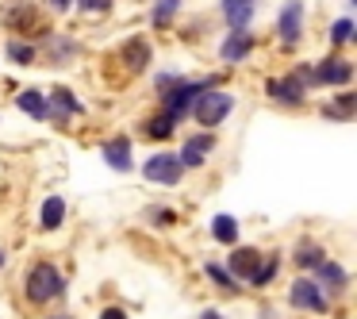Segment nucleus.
<instances>
[{
    "label": "nucleus",
    "mask_w": 357,
    "mask_h": 319,
    "mask_svg": "<svg viewBox=\"0 0 357 319\" xmlns=\"http://www.w3.org/2000/svg\"><path fill=\"white\" fill-rule=\"evenodd\" d=\"M204 273H208V277L215 281L219 288H234V292H238V277H234V273L227 269L223 262H204Z\"/></svg>",
    "instance_id": "25"
},
{
    "label": "nucleus",
    "mask_w": 357,
    "mask_h": 319,
    "mask_svg": "<svg viewBox=\"0 0 357 319\" xmlns=\"http://www.w3.org/2000/svg\"><path fill=\"white\" fill-rule=\"evenodd\" d=\"M315 273H319V288H323L326 296H331V292H342V288L349 285V273L342 269L338 262H331V258H323V262L315 265Z\"/></svg>",
    "instance_id": "13"
},
{
    "label": "nucleus",
    "mask_w": 357,
    "mask_h": 319,
    "mask_svg": "<svg viewBox=\"0 0 357 319\" xmlns=\"http://www.w3.org/2000/svg\"><path fill=\"white\" fill-rule=\"evenodd\" d=\"M200 319H223V316H219V311H204Z\"/></svg>",
    "instance_id": "34"
},
{
    "label": "nucleus",
    "mask_w": 357,
    "mask_h": 319,
    "mask_svg": "<svg viewBox=\"0 0 357 319\" xmlns=\"http://www.w3.org/2000/svg\"><path fill=\"white\" fill-rule=\"evenodd\" d=\"M0 269H4V250H0Z\"/></svg>",
    "instance_id": "35"
},
{
    "label": "nucleus",
    "mask_w": 357,
    "mask_h": 319,
    "mask_svg": "<svg viewBox=\"0 0 357 319\" xmlns=\"http://www.w3.org/2000/svg\"><path fill=\"white\" fill-rule=\"evenodd\" d=\"M211 239L223 242V246H234V242H238V219L227 216V212H219V216L211 219Z\"/></svg>",
    "instance_id": "19"
},
{
    "label": "nucleus",
    "mask_w": 357,
    "mask_h": 319,
    "mask_svg": "<svg viewBox=\"0 0 357 319\" xmlns=\"http://www.w3.org/2000/svg\"><path fill=\"white\" fill-rule=\"evenodd\" d=\"M181 4H185V0H158V4H154V24L158 27H169L173 16L181 12Z\"/></svg>",
    "instance_id": "28"
},
{
    "label": "nucleus",
    "mask_w": 357,
    "mask_h": 319,
    "mask_svg": "<svg viewBox=\"0 0 357 319\" xmlns=\"http://www.w3.org/2000/svg\"><path fill=\"white\" fill-rule=\"evenodd\" d=\"M303 81H307V89L311 85H326V89H338V85H349L354 81V66L346 62V58H338V54H331L326 62H319V66H303Z\"/></svg>",
    "instance_id": "3"
},
{
    "label": "nucleus",
    "mask_w": 357,
    "mask_h": 319,
    "mask_svg": "<svg viewBox=\"0 0 357 319\" xmlns=\"http://www.w3.org/2000/svg\"><path fill=\"white\" fill-rule=\"evenodd\" d=\"M250 50H254V35H250L246 27H231V35H227L223 47H219V58H223V62H246Z\"/></svg>",
    "instance_id": "11"
},
{
    "label": "nucleus",
    "mask_w": 357,
    "mask_h": 319,
    "mask_svg": "<svg viewBox=\"0 0 357 319\" xmlns=\"http://www.w3.org/2000/svg\"><path fill=\"white\" fill-rule=\"evenodd\" d=\"M349 39H354V20H338V24H334L331 27V43H334V47H346V43Z\"/></svg>",
    "instance_id": "29"
},
{
    "label": "nucleus",
    "mask_w": 357,
    "mask_h": 319,
    "mask_svg": "<svg viewBox=\"0 0 357 319\" xmlns=\"http://www.w3.org/2000/svg\"><path fill=\"white\" fill-rule=\"evenodd\" d=\"M81 112H85V104H81L66 85L50 89V96H47V119L50 116H54V119H73V116H81Z\"/></svg>",
    "instance_id": "10"
},
{
    "label": "nucleus",
    "mask_w": 357,
    "mask_h": 319,
    "mask_svg": "<svg viewBox=\"0 0 357 319\" xmlns=\"http://www.w3.org/2000/svg\"><path fill=\"white\" fill-rule=\"evenodd\" d=\"M215 150V135L211 131H200V135H192V139H185V147H181V165L185 170H200L204 162H208V154Z\"/></svg>",
    "instance_id": "9"
},
{
    "label": "nucleus",
    "mask_w": 357,
    "mask_h": 319,
    "mask_svg": "<svg viewBox=\"0 0 357 319\" xmlns=\"http://www.w3.org/2000/svg\"><path fill=\"white\" fill-rule=\"evenodd\" d=\"M257 258H261V250H257V246H238V242H234V246H231V258H227V269H231L238 281H246L250 269L257 265Z\"/></svg>",
    "instance_id": "14"
},
{
    "label": "nucleus",
    "mask_w": 357,
    "mask_h": 319,
    "mask_svg": "<svg viewBox=\"0 0 357 319\" xmlns=\"http://www.w3.org/2000/svg\"><path fill=\"white\" fill-rule=\"evenodd\" d=\"M219 77H204V81H177V85H169L165 89V108L162 112H169L173 119H185L188 112H192V101H196V93H200V89H208V85H215Z\"/></svg>",
    "instance_id": "5"
},
{
    "label": "nucleus",
    "mask_w": 357,
    "mask_h": 319,
    "mask_svg": "<svg viewBox=\"0 0 357 319\" xmlns=\"http://www.w3.org/2000/svg\"><path fill=\"white\" fill-rule=\"evenodd\" d=\"M150 58H154V47H150L146 39H131V43L123 47V62H127V70H131V73L146 70Z\"/></svg>",
    "instance_id": "17"
},
{
    "label": "nucleus",
    "mask_w": 357,
    "mask_h": 319,
    "mask_svg": "<svg viewBox=\"0 0 357 319\" xmlns=\"http://www.w3.org/2000/svg\"><path fill=\"white\" fill-rule=\"evenodd\" d=\"M100 154H104V162L112 165V170H119V173H131L135 170V162H131V139H108L100 147Z\"/></svg>",
    "instance_id": "12"
},
{
    "label": "nucleus",
    "mask_w": 357,
    "mask_h": 319,
    "mask_svg": "<svg viewBox=\"0 0 357 319\" xmlns=\"http://www.w3.org/2000/svg\"><path fill=\"white\" fill-rule=\"evenodd\" d=\"M4 24H8L12 31H35V27H39V12H35L27 0H20V4H12V8L4 12Z\"/></svg>",
    "instance_id": "15"
},
{
    "label": "nucleus",
    "mask_w": 357,
    "mask_h": 319,
    "mask_svg": "<svg viewBox=\"0 0 357 319\" xmlns=\"http://www.w3.org/2000/svg\"><path fill=\"white\" fill-rule=\"evenodd\" d=\"M81 12H108L112 8V0H77Z\"/></svg>",
    "instance_id": "30"
},
{
    "label": "nucleus",
    "mask_w": 357,
    "mask_h": 319,
    "mask_svg": "<svg viewBox=\"0 0 357 319\" xmlns=\"http://www.w3.org/2000/svg\"><path fill=\"white\" fill-rule=\"evenodd\" d=\"M35 58H39V54H35V47H31V43H24V39H12V43H8V62L31 66Z\"/></svg>",
    "instance_id": "27"
},
{
    "label": "nucleus",
    "mask_w": 357,
    "mask_h": 319,
    "mask_svg": "<svg viewBox=\"0 0 357 319\" xmlns=\"http://www.w3.org/2000/svg\"><path fill=\"white\" fill-rule=\"evenodd\" d=\"M234 112V96L231 93H219V89H200V93H196V101H192V112H188V116H196V124L200 127H219L223 124L227 116H231Z\"/></svg>",
    "instance_id": "2"
},
{
    "label": "nucleus",
    "mask_w": 357,
    "mask_h": 319,
    "mask_svg": "<svg viewBox=\"0 0 357 319\" xmlns=\"http://www.w3.org/2000/svg\"><path fill=\"white\" fill-rule=\"evenodd\" d=\"M70 4H77V0H50V8H58V12H66Z\"/></svg>",
    "instance_id": "33"
},
{
    "label": "nucleus",
    "mask_w": 357,
    "mask_h": 319,
    "mask_svg": "<svg viewBox=\"0 0 357 319\" xmlns=\"http://www.w3.org/2000/svg\"><path fill=\"white\" fill-rule=\"evenodd\" d=\"M150 219H154L158 227H165V223H173V219H177V216H173V212H154V216H150Z\"/></svg>",
    "instance_id": "31"
},
{
    "label": "nucleus",
    "mask_w": 357,
    "mask_h": 319,
    "mask_svg": "<svg viewBox=\"0 0 357 319\" xmlns=\"http://www.w3.org/2000/svg\"><path fill=\"white\" fill-rule=\"evenodd\" d=\"M142 177L150 181V185H181L185 181V165H181V158L173 154V150H162V154H150L146 162H142Z\"/></svg>",
    "instance_id": "4"
},
{
    "label": "nucleus",
    "mask_w": 357,
    "mask_h": 319,
    "mask_svg": "<svg viewBox=\"0 0 357 319\" xmlns=\"http://www.w3.org/2000/svg\"><path fill=\"white\" fill-rule=\"evenodd\" d=\"M277 35H280V43H284V50H296V43H300V35H303V4L300 0H288L284 8H280Z\"/></svg>",
    "instance_id": "8"
},
{
    "label": "nucleus",
    "mask_w": 357,
    "mask_h": 319,
    "mask_svg": "<svg viewBox=\"0 0 357 319\" xmlns=\"http://www.w3.org/2000/svg\"><path fill=\"white\" fill-rule=\"evenodd\" d=\"M50 47H54V54H50V62L54 66H66L77 58V43L73 39H62V35H50Z\"/></svg>",
    "instance_id": "24"
},
{
    "label": "nucleus",
    "mask_w": 357,
    "mask_h": 319,
    "mask_svg": "<svg viewBox=\"0 0 357 319\" xmlns=\"http://www.w3.org/2000/svg\"><path fill=\"white\" fill-rule=\"evenodd\" d=\"M277 273H280V254L257 258V265L250 269L246 285H254V288H265V285H273V281H277Z\"/></svg>",
    "instance_id": "16"
},
{
    "label": "nucleus",
    "mask_w": 357,
    "mask_h": 319,
    "mask_svg": "<svg viewBox=\"0 0 357 319\" xmlns=\"http://www.w3.org/2000/svg\"><path fill=\"white\" fill-rule=\"evenodd\" d=\"M50 319H73V316H50Z\"/></svg>",
    "instance_id": "36"
},
{
    "label": "nucleus",
    "mask_w": 357,
    "mask_h": 319,
    "mask_svg": "<svg viewBox=\"0 0 357 319\" xmlns=\"http://www.w3.org/2000/svg\"><path fill=\"white\" fill-rule=\"evenodd\" d=\"M354 104H357L354 93L346 89V93H342L334 104H323V116H331V119H354Z\"/></svg>",
    "instance_id": "26"
},
{
    "label": "nucleus",
    "mask_w": 357,
    "mask_h": 319,
    "mask_svg": "<svg viewBox=\"0 0 357 319\" xmlns=\"http://www.w3.org/2000/svg\"><path fill=\"white\" fill-rule=\"evenodd\" d=\"M16 108L27 112L31 119H47V96H43L39 89H24V93L16 96Z\"/></svg>",
    "instance_id": "20"
},
{
    "label": "nucleus",
    "mask_w": 357,
    "mask_h": 319,
    "mask_svg": "<svg viewBox=\"0 0 357 319\" xmlns=\"http://www.w3.org/2000/svg\"><path fill=\"white\" fill-rule=\"evenodd\" d=\"M288 304H292L296 311H311V316H326V311H331L326 292L319 288V281H311V277H296L292 281V288H288Z\"/></svg>",
    "instance_id": "6"
},
{
    "label": "nucleus",
    "mask_w": 357,
    "mask_h": 319,
    "mask_svg": "<svg viewBox=\"0 0 357 319\" xmlns=\"http://www.w3.org/2000/svg\"><path fill=\"white\" fill-rule=\"evenodd\" d=\"M223 20L227 27H246L254 20V0H223Z\"/></svg>",
    "instance_id": "18"
},
{
    "label": "nucleus",
    "mask_w": 357,
    "mask_h": 319,
    "mask_svg": "<svg viewBox=\"0 0 357 319\" xmlns=\"http://www.w3.org/2000/svg\"><path fill=\"white\" fill-rule=\"evenodd\" d=\"M265 93H269L273 101L288 104V108H300V104H303V93H307V81H303V73H288V77H269V81H265Z\"/></svg>",
    "instance_id": "7"
},
{
    "label": "nucleus",
    "mask_w": 357,
    "mask_h": 319,
    "mask_svg": "<svg viewBox=\"0 0 357 319\" xmlns=\"http://www.w3.org/2000/svg\"><path fill=\"white\" fill-rule=\"evenodd\" d=\"M62 292H66L62 269H58L54 262H35L31 273H27V281H24L27 304H50V300H58Z\"/></svg>",
    "instance_id": "1"
},
{
    "label": "nucleus",
    "mask_w": 357,
    "mask_h": 319,
    "mask_svg": "<svg viewBox=\"0 0 357 319\" xmlns=\"http://www.w3.org/2000/svg\"><path fill=\"white\" fill-rule=\"evenodd\" d=\"M173 131H177V119H173L169 112H158V116L146 119V135H150V139H158V142L173 139Z\"/></svg>",
    "instance_id": "23"
},
{
    "label": "nucleus",
    "mask_w": 357,
    "mask_h": 319,
    "mask_svg": "<svg viewBox=\"0 0 357 319\" xmlns=\"http://www.w3.org/2000/svg\"><path fill=\"white\" fill-rule=\"evenodd\" d=\"M39 223H43V231H58V227L66 223V200H62V196H50V200L43 204Z\"/></svg>",
    "instance_id": "21"
},
{
    "label": "nucleus",
    "mask_w": 357,
    "mask_h": 319,
    "mask_svg": "<svg viewBox=\"0 0 357 319\" xmlns=\"http://www.w3.org/2000/svg\"><path fill=\"white\" fill-rule=\"evenodd\" d=\"M100 319H127V311H123V308H104Z\"/></svg>",
    "instance_id": "32"
},
{
    "label": "nucleus",
    "mask_w": 357,
    "mask_h": 319,
    "mask_svg": "<svg viewBox=\"0 0 357 319\" xmlns=\"http://www.w3.org/2000/svg\"><path fill=\"white\" fill-rule=\"evenodd\" d=\"M296 269H315V265L319 262H323V258H326V250L323 246H319V242H311V239H303L300 242V246H296Z\"/></svg>",
    "instance_id": "22"
}]
</instances>
